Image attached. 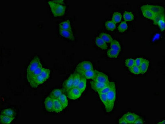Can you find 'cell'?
I'll return each mask as SVG.
<instances>
[{
	"instance_id": "1",
	"label": "cell",
	"mask_w": 165,
	"mask_h": 124,
	"mask_svg": "<svg viewBox=\"0 0 165 124\" xmlns=\"http://www.w3.org/2000/svg\"><path fill=\"white\" fill-rule=\"evenodd\" d=\"M48 3L51 8L52 13L55 17H62L65 13L66 6L62 4L56 3L53 1H49Z\"/></svg>"
},
{
	"instance_id": "2",
	"label": "cell",
	"mask_w": 165,
	"mask_h": 124,
	"mask_svg": "<svg viewBox=\"0 0 165 124\" xmlns=\"http://www.w3.org/2000/svg\"><path fill=\"white\" fill-rule=\"evenodd\" d=\"M116 95V85H115L112 87V89L107 94V99L108 105H109L110 112L112 111L114 109Z\"/></svg>"
},
{
	"instance_id": "3",
	"label": "cell",
	"mask_w": 165,
	"mask_h": 124,
	"mask_svg": "<svg viewBox=\"0 0 165 124\" xmlns=\"http://www.w3.org/2000/svg\"><path fill=\"white\" fill-rule=\"evenodd\" d=\"M42 66V64L39 57L38 56H36L31 60V62L27 68V74L31 73L39 67Z\"/></svg>"
},
{
	"instance_id": "4",
	"label": "cell",
	"mask_w": 165,
	"mask_h": 124,
	"mask_svg": "<svg viewBox=\"0 0 165 124\" xmlns=\"http://www.w3.org/2000/svg\"><path fill=\"white\" fill-rule=\"evenodd\" d=\"M155 25H157L162 32L165 29L164 13L156 15V17L153 20Z\"/></svg>"
},
{
	"instance_id": "5",
	"label": "cell",
	"mask_w": 165,
	"mask_h": 124,
	"mask_svg": "<svg viewBox=\"0 0 165 124\" xmlns=\"http://www.w3.org/2000/svg\"><path fill=\"white\" fill-rule=\"evenodd\" d=\"M93 81L105 83H107L109 82L107 75L96 70H95V76L93 79Z\"/></svg>"
},
{
	"instance_id": "6",
	"label": "cell",
	"mask_w": 165,
	"mask_h": 124,
	"mask_svg": "<svg viewBox=\"0 0 165 124\" xmlns=\"http://www.w3.org/2000/svg\"><path fill=\"white\" fill-rule=\"evenodd\" d=\"M93 70L92 63L88 61H84L78 64L76 72L90 70Z\"/></svg>"
},
{
	"instance_id": "7",
	"label": "cell",
	"mask_w": 165,
	"mask_h": 124,
	"mask_svg": "<svg viewBox=\"0 0 165 124\" xmlns=\"http://www.w3.org/2000/svg\"><path fill=\"white\" fill-rule=\"evenodd\" d=\"M81 94V91L77 87H73L67 92V97L72 100H76L79 98Z\"/></svg>"
},
{
	"instance_id": "8",
	"label": "cell",
	"mask_w": 165,
	"mask_h": 124,
	"mask_svg": "<svg viewBox=\"0 0 165 124\" xmlns=\"http://www.w3.org/2000/svg\"><path fill=\"white\" fill-rule=\"evenodd\" d=\"M141 8L150 9L156 14L164 13V8L161 6H159V5L147 4L143 5L141 7Z\"/></svg>"
},
{
	"instance_id": "9",
	"label": "cell",
	"mask_w": 165,
	"mask_h": 124,
	"mask_svg": "<svg viewBox=\"0 0 165 124\" xmlns=\"http://www.w3.org/2000/svg\"><path fill=\"white\" fill-rule=\"evenodd\" d=\"M140 117L138 115L133 113L128 112L123 115V117L128 124H134V121Z\"/></svg>"
},
{
	"instance_id": "10",
	"label": "cell",
	"mask_w": 165,
	"mask_h": 124,
	"mask_svg": "<svg viewBox=\"0 0 165 124\" xmlns=\"http://www.w3.org/2000/svg\"><path fill=\"white\" fill-rule=\"evenodd\" d=\"M73 74H72L63 84V88L64 91L66 92L70 90L73 88Z\"/></svg>"
},
{
	"instance_id": "11",
	"label": "cell",
	"mask_w": 165,
	"mask_h": 124,
	"mask_svg": "<svg viewBox=\"0 0 165 124\" xmlns=\"http://www.w3.org/2000/svg\"><path fill=\"white\" fill-rule=\"evenodd\" d=\"M43 67L42 66L39 67L38 68L34 71L33 72H31V73L29 74H27V80L28 82L29 83L31 81L35 79L36 77H37L39 75L41 74V71L43 69Z\"/></svg>"
},
{
	"instance_id": "12",
	"label": "cell",
	"mask_w": 165,
	"mask_h": 124,
	"mask_svg": "<svg viewBox=\"0 0 165 124\" xmlns=\"http://www.w3.org/2000/svg\"><path fill=\"white\" fill-rule=\"evenodd\" d=\"M76 72V71H75ZM79 74L81 77L87 79H92L95 76V70H90L82 71L76 72Z\"/></svg>"
},
{
	"instance_id": "13",
	"label": "cell",
	"mask_w": 165,
	"mask_h": 124,
	"mask_svg": "<svg viewBox=\"0 0 165 124\" xmlns=\"http://www.w3.org/2000/svg\"><path fill=\"white\" fill-rule=\"evenodd\" d=\"M141 9L144 16L148 19L154 20L157 15L150 9L143 8H141Z\"/></svg>"
},
{
	"instance_id": "14",
	"label": "cell",
	"mask_w": 165,
	"mask_h": 124,
	"mask_svg": "<svg viewBox=\"0 0 165 124\" xmlns=\"http://www.w3.org/2000/svg\"><path fill=\"white\" fill-rule=\"evenodd\" d=\"M45 81H46L45 80L40 74L37 77H36L35 79L29 82V84L31 87L33 88H36L39 85L43 84Z\"/></svg>"
},
{
	"instance_id": "15",
	"label": "cell",
	"mask_w": 165,
	"mask_h": 124,
	"mask_svg": "<svg viewBox=\"0 0 165 124\" xmlns=\"http://www.w3.org/2000/svg\"><path fill=\"white\" fill-rule=\"evenodd\" d=\"M108 83H105L99 82L92 81L91 82V85L92 88L93 90L98 92L103 88Z\"/></svg>"
},
{
	"instance_id": "16",
	"label": "cell",
	"mask_w": 165,
	"mask_h": 124,
	"mask_svg": "<svg viewBox=\"0 0 165 124\" xmlns=\"http://www.w3.org/2000/svg\"><path fill=\"white\" fill-rule=\"evenodd\" d=\"M45 109L49 112H53V101L50 97L46 98L44 101Z\"/></svg>"
},
{
	"instance_id": "17",
	"label": "cell",
	"mask_w": 165,
	"mask_h": 124,
	"mask_svg": "<svg viewBox=\"0 0 165 124\" xmlns=\"http://www.w3.org/2000/svg\"><path fill=\"white\" fill-rule=\"evenodd\" d=\"M59 32L60 35L62 37H65L68 40H75V38L72 31L59 29Z\"/></svg>"
},
{
	"instance_id": "18",
	"label": "cell",
	"mask_w": 165,
	"mask_h": 124,
	"mask_svg": "<svg viewBox=\"0 0 165 124\" xmlns=\"http://www.w3.org/2000/svg\"><path fill=\"white\" fill-rule=\"evenodd\" d=\"M150 66V61L146 59H143L142 62L140 67L141 74H144L146 73Z\"/></svg>"
},
{
	"instance_id": "19",
	"label": "cell",
	"mask_w": 165,
	"mask_h": 124,
	"mask_svg": "<svg viewBox=\"0 0 165 124\" xmlns=\"http://www.w3.org/2000/svg\"><path fill=\"white\" fill-rule=\"evenodd\" d=\"M99 97L101 100L102 101L104 106L106 109V111L107 112H110L109 110V106L108 105V101L107 94H103V93H98Z\"/></svg>"
},
{
	"instance_id": "20",
	"label": "cell",
	"mask_w": 165,
	"mask_h": 124,
	"mask_svg": "<svg viewBox=\"0 0 165 124\" xmlns=\"http://www.w3.org/2000/svg\"><path fill=\"white\" fill-rule=\"evenodd\" d=\"M53 112L56 113H60L63 111V106H62L61 103L59 100L57 99L53 100Z\"/></svg>"
},
{
	"instance_id": "21",
	"label": "cell",
	"mask_w": 165,
	"mask_h": 124,
	"mask_svg": "<svg viewBox=\"0 0 165 124\" xmlns=\"http://www.w3.org/2000/svg\"><path fill=\"white\" fill-rule=\"evenodd\" d=\"M59 29L72 31L70 22L69 20H65L60 23L59 25Z\"/></svg>"
},
{
	"instance_id": "22",
	"label": "cell",
	"mask_w": 165,
	"mask_h": 124,
	"mask_svg": "<svg viewBox=\"0 0 165 124\" xmlns=\"http://www.w3.org/2000/svg\"><path fill=\"white\" fill-rule=\"evenodd\" d=\"M95 42L96 46L101 49L106 50L108 48V46L106 43L99 37H96Z\"/></svg>"
},
{
	"instance_id": "23",
	"label": "cell",
	"mask_w": 165,
	"mask_h": 124,
	"mask_svg": "<svg viewBox=\"0 0 165 124\" xmlns=\"http://www.w3.org/2000/svg\"><path fill=\"white\" fill-rule=\"evenodd\" d=\"M115 85L114 82H109L107 84L104 88H103L100 90L98 93H103V94H107L110 90L112 89V87Z\"/></svg>"
},
{
	"instance_id": "24",
	"label": "cell",
	"mask_w": 165,
	"mask_h": 124,
	"mask_svg": "<svg viewBox=\"0 0 165 124\" xmlns=\"http://www.w3.org/2000/svg\"><path fill=\"white\" fill-rule=\"evenodd\" d=\"M58 99L63 106V109H65L68 106V100L65 94H62L61 96L58 98Z\"/></svg>"
},
{
	"instance_id": "25",
	"label": "cell",
	"mask_w": 165,
	"mask_h": 124,
	"mask_svg": "<svg viewBox=\"0 0 165 124\" xmlns=\"http://www.w3.org/2000/svg\"><path fill=\"white\" fill-rule=\"evenodd\" d=\"M99 37L102 38L105 42L107 43H111V42L114 40L111 35L104 32H102L99 35Z\"/></svg>"
},
{
	"instance_id": "26",
	"label": "cell",
	"mask_w": 165,
	"mask_h": 124,
	"mask_svg": "<svg viewBox=\"0 0 165 124\" xmlns=\"http://www.w3.org/2000/svg\"><path fill=\"white\" fill-rule=\"evenodd\" d=\"M15 117H9L1 114V124H10L13 121Z\"/></svg>"
},
{
	"instance_id": "27",
	"label": "cell",
	"mask_w": 165,
	"mask_h": 124,
	"mask_svg": "<svg viewBox=\"0 0 165 124\" xmlns=\"http://www.w3.org/2000/svg\"><path fill=\"white\" fill-rule=\"evenodd\" d=\"M63 94V92L61 89H54L51 92L50 94V97L53 100L57 99Z\"/></svg>"
},
{
	"instance_id": "28",
	"label": "cell",
	"mask_w": 165,
	"mask_h": 124,
	"mask_svg": "<svg viewBox=\"0 0 165 124\" xmlns=\"http://www.w3.org/2000/svg\"><path fill=\"white\" fill-rule=\"evenodd\" d=\"M87 87V80L85 78L81 77L80 82L77 86V88L83 93Z\"/></svg>"
},
{
	"instance_id": "29",
	"label": "cell",
	"mask_w": 165,
	"mask_h": 124,
	"mask_svg": "<svg viewBox=\"0 0 165 124\" xmlns=\"http://www.w3.org/2000/svg\"><path fill=\"white\" fill-rule=\"evenodd\" d=\"M1 114L9 117H15L16 113L15 112L11 109H5L1 112Z\"/></svg>"
},
{
	"instance_id": "30",
	"label": "cell",
	"mask_w": 165,
	"mask_h": 124,
	"mask_svg": "<svg viewBox=\"0 0 165 124\" xmlns=\"http://www.w3.org/2000/svg\"><path fill=\"white\" fill-rule=\"evenodd\" d=\"M73 74V87H77L80 82L81 77L79 74L75 72Z\"/></svg>"
},
{
	"instance_id": "31",
	"label": "cell",
	"mask_w": 165,
	"mask_h": 124,
	"mask_svg": "<svg viewBox=\"0 0 165 124\" xmlns=\"http://www.w3.org/2000/svg\"><path fill=\"white\" fill-rule=\"evenodd\" d=\"M111 48L120 52L121 50V45L118 41L114 40L111 43Z\"/></svg>"
},
{
	"instance_id": "32",
	"label": "cell",
	"mask_w": 165,
	"mask_h": 124,
	"mask_svg": "<svg viewBox=\"0 0 165 124\" xmlns=\"http://www.w3.org/2000/svg\"><path fill=\"white\" fill-rule=\"evenodd\" d=\"M122 15L119 12H115L113 15L112 21L115 24L119 23L122 19Z\"/></svg>"
},
{
	"instance_id": "33",
	"label": "cell",
	"mask_w": 165,
	"mask_h": 124,
	"mask_svg": "<svg viewBox=\"0 0 165 124\" xmlns=\"http://www.w3.org/2000/svg\"><path fill=\"white\" fill-rule=\"evenodd\" d=\"M123 18L126 22H130L134 19V16L132 12L125 11L123 15Z\"/></svg>"
},
{
	"instance_id": "34",
	"label": "cell",
	"mask_w": 165,
	"mask_h": 124,
	"mask_svg": "<svg viewBox=\"0 0 165 124\" xmlns=\"http://www.w3.org/2000/svg\"><path fill=\"white\" fill-rule=\"evenodd\" d=\"M105 26L108 30L113 31L115 29L116 24L112 21H108L105 22Z\"/></svg>"
},
{
	"instance_id": "35",
	"label": "cell",
	"mask_w": 165,
	"mask_h": 124,
	"mask_svg": "<svg viewBox=\"0 0 165 124\" xmlns=\"http://www.w3.org/2000/svg\"><path fill=\"white\" fill-rule=\"evenodd\" d=\"M120 52L116 50L111 49H109L107 51V55L110 58H117Z\"/></svg>"
},
{
	"instance_id": "36",
	"label": "cell",
	"mask_w": 165,
	"mask_h": 124,
	"mask_svg": "<svg viewBox=\"0 0 165 124\" xmlns=\"http://www.w3.org/2000/svg\"><path fill=\"white\" fill-rule=\"evenodd\" d=\"M50 73H51V71L50 70L45 68H43L40 75L45 81H46L49 78Z\"/></svg>"
},
{
	"instance_id": "37",
	"label": "cell",
	"mask_w": 165,
	"mask_h": 124,
	"mask_svg": "<svg viewBox=\"0 0 165 124\" xmlns=\"http://www.w3.org/2000/svg\"><path fill=\"white\" fill-rule=\"evenodd\" d=\"M128 29V25L126 22H123L120 24L118 27V30L119 32H124Z\"/></svg>"
},
{
	"instance_id": "38",
	"label": "cell",
	"mask_w": 165,
	"mask_h": 124,
	"mask_svg": "<svg viewBox=\"0 0 165 124\" xmlns=\"http://www.w3.org/2000/svg\"><path fill=\"white\" fill-rule=\"evenodd\" d=\"M125 65L129 68L135 66V60L133 58H128L125 61Z\"/></svg>"
},
{
	"instance_id": "39",
	"label": "cell",
	"mask_w": 165,
	"mask_h": 124,
	"mask_svg": "<svg viewBox=\"0 0 165 124\" xmlns=\"http://www.w3.org/2000/svg\"><path fill=\"white\" fill-rule=\"evenodd\" d=\"M129 69L131 73L134 74L136 75H138V74H140L141 72L140 70V67H138L136 66H134L133 67H132Z\"/></svg>"
},
{
	"instance_id": "40",
	"label": "cell",
	"mask_w": 165,
	"mask_h": 124,
	"mask_svg": "<svg viewBox=\"0 0 165 124\" xmlns=\"http://www.w3.org/2000/svg\"><path fill=\"white\" fill-rule=\"evenodd\" d=\"M142 58L139 57L138 58L135 60V66H138V67H140L141 64L143 60Z\"/></svg>"
},
{
	"instance_id": "41",
	"label": "cell",
	"mask_w": 165,
	"mask_h": 124,
	"mask_svg": "<svg viewBox=\"0 0 165 124\" xmlns=\"http://www.w3.org/2000/svg\"><path fill=\"white\" fill-rule=\"evenodd\" d=\"M145 123V121L142 117H139L136 121H134V124H144Z\"/></svg>"
},
{
	"instance_id": "42",
	"label": "cell",
	"mask_w": 165,
	"mask_h": 124,
	"mask_svg": "<svg viewBox=\"0 0 165 124\" xmlns=\"http://www.w3.org/2000/svg\"><path fill=\"white\" fill-rule=\"evenodd\" d=\"M118 123L119 124H128L127 123V121L123 118V117H121V118H120L119 120H118Z\"/></svg>"
},
{
	"instance_id": "43",
	"label": "cell",
	"mask_w": 165,
	"mask_h": 124,
	"mask_svg": "<svg viewBox=\"0 0 165 124\" xmlns=\"http://www.w3.org/2000/svg\"><path fill=\"white\" fill-rule=\"evenodd\" d=\"M160 34H156L154 36V41L157 40H158V39H159V38H160Z\"/></svg>"
},
{
	"instance_id": "44",
	"label": "cell",
	"mask_w": 165,
	"mask_h": 124,
	"mask_svg": "<svg viewBox=\"0 0 165 124\" xmlns=\"http://www.w3.org/2000/svg\"><path fill=\"white\" fill-rule=\"evenodd\" d=\"M54 2L56 3H58L60 4H63L64 3V1H53Z\"/></svg>"
}]
</instances>
